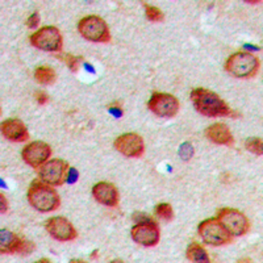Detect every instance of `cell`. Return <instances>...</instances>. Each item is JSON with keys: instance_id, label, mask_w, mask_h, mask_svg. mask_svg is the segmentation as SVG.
<instances>
[{"instance_id": "obj_27", "label": "cell", "mask_w": 263, "mask_h": 263, "mask_svg": "<svg viewBox=\"0 0 263 263\" xmlns=\"http://www.w3.org/2000/svg\"><path fill=\"white\" fill-rule=\"evenodd\" d=\"M27 24H28V27L29 28H37L39 27V24H40V15L37 12H34V13H32V15H30V17L28 18V21H27Z\"/></svg>"}, {"instance_id": "obj_29", "label": "cell", "mask_w": 263, "mask_h": 263, "mask_svg": "<svg viewBox=\"0 0 263 263\" xmlns=\"http://www.w3.org/2000/svg\"><path fill=\"white\" fill-rule=\"evenodd\" d=\"M0 200H2V213H6L7 212V208H8V206H7V199H6V196H4V195H2V196H0Z\"/></svg>"}, {"instance_id": "obj_11", "label": "cell", "mask_w": 263, "mask_h": 263, "mask_svg": "<svg viewBox=\"0 0 263 263\" xmlns=\"http://www.w3.org/2000/svg\"><path fill=\"white\" fill-rule=\"evenodd\" d=\"M115 147L123 156L129 158H140L144 156V138L137 133H124L115 140Z\"/></svg>"}, {"instance_id": "obj_18", "label": "cell", "mask_w": 263, "mask_h": 263, "mask_svg": "<svg viewBox=\"0 0 263 263\" xmlns=\"http://www.w3.org/2000/svg\"><path fill=\"white\" fill-rule=\"evenodd\" d=\"M185 258L190 260V262L195 263H208L210 262V255L206 253L205 249L197 242L190 243L187 250H185Z\"/></svg>"}, {"instance_id": "obj_16", "label": "cell", "mask_w": 263, "mask_h": 263, "mask_svg": "<svg viewBox=\"0 0 263 263\" xmlns=\"http://www.w3.org/2000/svg\"><path fill=\"white\" fill-rule=\"evenodd\" d=\"M204 135L211 142L217 145H233L234 138L233 135H232V132H230L229 126L227 124L222 123H216L210 125L208 128L205 129L204 132Z\"/></svg>"}, {"instance_id": "obj_6", "label": "cell", "mask_w": 263, "mask_h": 263, "mask_svg": "<svg viewBox=\"0 0 263 263\" xmlns=\"http://www.w3.org/2000/svg\"><path fill=\"white\" fill-rule=\"evenodd\" d=\"M197 233L204 242L212 246H224L230 243L232 236L216 218H206L197 227Z\"/></svg>"}, {"instance_id": "obj_17", "label": "cell", "mask_w": 263, "mask_h": 263, "mask_svg": "<svg viewBox=\"0 0 263 263\" xmlns=\"http://www.w3.org/2000/svg\"><path fill=\"white\" fill-rule=\"evenodd\" d=\"M21 237L16 236L9 230H0V253L2 254H16V248Z\"/></svg>"}, {"instance_id": "obj_14", "label": "cell", "mask_w": 263, "mask_h": 263, "mask_svg": "<svg viewBox=\"0 0 263 263\" xmlns=\"http://www.w3.org/2000/svg\"><path fill=\"white\" fill-rule=\"evenodd\" d=\"M92 196L98 203L103 204L105 206H115L119 205L120 196L119 191L112 183L108 182H99L92 187Z\"/></svg>"}, {"instance_id": "obj_19", "label": "cell", "mask_w": 263, "mask_h": 263, "mask_svg": "<svg viewBox=\"0 0 263 263\" xmlns=\"http://www.w3.org/2000/svg\"><path fill=\"white\" fill-rule=\"evenodd\" d=\"M34 78L39 83L44 84V86H50L57 79V72L49 66H39L34 71Z\"/></svg>"}, {"instance_id": "obj_3", "label": "cell", "mask_w": 263, "mask_h": 263, "mask_svg": "<svg viewBox=\"0 0 263 263\" xmlns=\"http://www.w3.org/2000/svg\"><path fill=\"white\" fill-rule=\"evenodd\" d=\"M259 66V60L254 54L249 51H238L228 58L225 62V70L234 78L248 79L258 74Z\"/></svg>"}, {"instance_id": "obj_28", "label": "cell", "mask_w": 263, "mask_h": 263, "mask_svg": "<svg viewBox=\"0 0 263 263\" xmlns=\"http://www.w3.org/2000/svg\"><path fill=\"white\" fill-rule=\"evenodd\" d=\"M36 100H37V103H39V104H41V105L46 104V103L49 102L48 93H45L44 91H40V92L36 93Z\"/></svg>"}, {"instance_id": "obj_26", "label": "cell", "mask_w": 263, "mask_h": 263, "mask_svg": "<svg viewBox=\"0 0 263 263\" xmlns=\"http://www.w3.org/2000/svg\"><path fill=\"white\" fill-rule=\"evenodd\" d=\"M108 108H109V112H111L112 115H115L116 117L123 116V109H121V105H120L119 102L112 103V104L109 105Z\"/></svg>"}, {"instance_id": "obj_5", "label": "cell", "mask_w": 263, "mask_h": 263, "mask_svg": "<svg viewBox=\"0 0 263 263\" xmlns=\"http://www.w3.org/2000/svg\"><path fill=\"white\" fill-rule=\"evenodd\" d=\"M215 218L227 229V232L232 237L245 236L249 232V228H250L248 217L242 212H239L234 208L218 210Z\"/></svg>"}, {"instance_id": "obj_2", "label": "cell", "mask_w": 263, "mask_h": 263, "mask_svg": "<svg viewBox=\"0 0 263 263\" xmlns=\"http://www.w3.org/2000/svg\"><path fill=\"white\" fill-rule=\"evenodd\" d=\"M30 205L40 212H54L61 205V199L55 190L42 180H33L27 192Z\"/></svg>"}, {"instance_id": "obj_1", "label": "cell", "mask_w": 263, "mask_h": 263, "mask_svg": "<svg viewBox=\"0 0 263 263\" xmlns=\"http://www.w3.org/2000/svg\"><path fill=\"white\" fill-rule=\"evenodd\" d=\"M191 100L195 109L206 117H229L234 116L229 105L216 92L206 88H194L191 91Z\"/></svg>"}, {"instance_id": "obj_15", "label": "cell", "mask_w": 263, "mask_h": 263, "mask_svg": "<svg viewBox=\"0 0 263 263\" xmlns=\"http://www.w3.org/2000/svg\"><path fill=\"white\" fill-rule=\"evenodd\" d=\"M2 133L8 141L12 142H25L29 138L27 126L23 121L16 119H8L2 124Z\"/></svg>"}, {"instance_id": "obj_10", "label": "cell", "mask_w": 263, "mask_h": 263, "mask_svg": "<svg viewBox=\"0 0 263 263\" xmlns=\"http://www.w3.org/2000/svg\"><path fill=\"white\" fill-rule=\"evenodd\" d=\"M69 170V163L63 159H51L39 168V177L42 182L50 185H62Z\"/></svg>"}, {"instance_id": "obj_12", "label": "cell", "mask_w": 263, "mask_h": 263, "mask_svg": "<svg viewBox=\"0 0 263 263\" xmlns=\"http://www.w3.org/2000/svg\"><path fill=\"white\" fill-rule=\"evenodd\" d=\"M21 156L25 163L29 164L30 167L40 168L45 162H48L49 157L51 156V147L42 141H34L23 149Z\"/></svg>"}, {"instance_id": "obj_21", "label": "cell", "mask_w": 263, "mask_h": 263, "mask_svg": "<svg viewBox=\"0 0 263 263\" xmlns=\"http://www.w3.org/2000/svg\"><path fill=\"white\" fill-rule=\"evenodd\" d=\"M142 6L145 7V13H146L147 20L152 21V23H162L164 20V15L158 7L150 6L147 3H142Z\"/></svg>"}, {"instance_id": "obj_30", "label": "cell", "mask_w": 263, "mask_h": 263, "mask_svg": "<svg viewBox=\"0 0 263 263\" xmlns=\"http://www.w3.org/2000/svg\"><path fill=\"white\" fill-rule=\"evenodd\" d=\"M98 255H99V250H93L92 253H91L90 258H92V259H96V257H98Z\"/></svg>"}, {"instance_id": "obj_25", "label": "cell", "mask_w": 263, "mask_h": 263, "mask_svg": "<svg viewBox=\"0 0 263 263\" xmlns=\"http://www.w3.org/2000/svg\"><path fill=\"white\" fill-rule=\"evenodd\" d=\"M78 178H79L78 171L75 170L74 167H69L67 174H66V182L69 183V184H72V183H75L77 180H78Z\"/></svg>"}, {"instance_id": "obj_22", "label": "cell", "mask_w": 263, "mask_h": 263, "mask_svg": "<svg viewBox=\"0 0 263 263\" xmlns=\"http://www.w3.org/2000/svg\"><path fill=\"white\" fill-rule=\"evenodd\" d=\"M60 58L65 61L67 67H69L72 72H77L79 70V66H81L82 61L81 57H77V55H72V54H66V55H62V57Z\"/></svg>"}, {"instance_id": "obj_9", "label": "cell", "mask_w": 263, "mask_h": 263, "mask_svg": "<svg viewBox=\"0 0 263 263\" xmlns=\"http://www.w3.org/2000/svg\"><path fill=\"white\" fill-rule=\"evenodd\" d=\"M150 111L162 119H171L179 112V102L174 95L164 92H154L147 103Z\"/></svg>"}, {"instance_id": "obj_4", "label": "cell", "mask_w": 263, "mask_h": 263, "mask_svg": "<svg viewBox=\"0 0 263 263\" xmlns=\"http://www.w3.org/2000/svg\"><path fill=\"white\" fill-rule=\"evenodd\" d=\"M78 32L87 41L100 42V44L111 41L109 28L100 16L90 15L81 18L78 23Z\"/></svg>"}, {"instance_id": "obj_8", "label": "cell", "mask_w": 263, "mask_h": 263, "mask_svg": "<svg viewBox=\"0 0 263 263\" xmlns=\"http://www.w3.org/2000/svg\"><path fill=\"white\" fill-rule=\"evenodd\" d=\"M130 237L138 245H142L145 248H153V246L158 245L161 232H159L157 222L153 218H149L144 221H138L132 228Z\"/></svg>"}, {"instance_id": "obj_20", "label": "cell", "mask_w": 263, "mask_h": 263, "mask_svg": "<svg viewBox=\"0 0 263 263\" xmlns=\"http://www.w3.org/2000/svg\"><path fill=\"white\" fill-rule=\"evenodd\" d=\"M154 212H156V215L159 218H162L164 221H173L174 220V210L168 203L157 204Z\"/></svg>"}, {"instance_id": "obj_13", "label": "cell", "mask_w": 263, "mask_h": 263, "mask_svg": "<svg viewBox=\"0 0 263 263\" xmlns=\"http://www.w3.org/2000/svg\"><path fill=\"white\" fill-rule=\"evenodd\" d=\"M45 229L54 239L61 242H67L77 238V230L74 225L65 217H51L45 224Z\"/></svg>"}, {"instance_id": "obj_31", "label": "cell", "mask_w": 263, "mask_h": 263, "mask_svg": "<svg viewBox=\"0 0 263 263\" xmlns=\"http://www.w3.org/2000/svg\"><path fill=\"white\" fill-rule=\"evenodd\" d=\"M41 262H50V260H49V259H41V260H39V263H41Z\"/></svg>"}, {"instance_id": "obj_24", "label": "cell", "mask_w": 263, "mask_h": 263, "mask_svg": "<svg viewBox=\"0 0 263 263\" xmlns=\"http://www.w3.org/2000/svg\"><path fill=\"white\" fill-rule=\"evenodd\" d=\"M192 154H194V149H192L191 145L190 144L183 145L182 149H180V157H182L184 161H189V159L192 157Z\"/></svg>"}, {"instance_id": "obj_7", "label": "cell", "mask_w": 263, "mask_h": 263, "mask_svg": "<svg viewBox=\"0 0 263 263\" xmlns=\"http://www.w3.org/2000/svg\"><path fill=\"white\" fill-rule=\"evenodd\" d=\"M29 41L34 48L44 51H61L63 46L62 34L58 28L49 25L42 27L29 37Z\"/></svg>"}, {"instance_id": "obj_23", "label": "cell", "mask_w": 263, "mask_h": 263, "mask_svg": "<svg viewBox=\"0 0 263 263\" xmlns=\"http://www.w3.org/2000/svg\"><path fill=\"white\" fill-rule=\"evenodd\" d=\"M246 149L251 152L253 154L262 156L263 147H262V138H250L246 141Z\"/></svg>"}]
</instances>
